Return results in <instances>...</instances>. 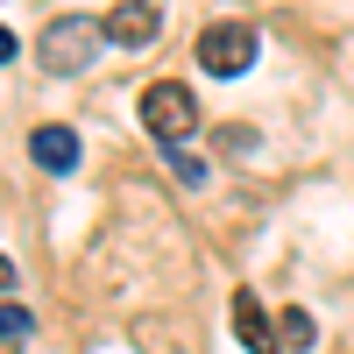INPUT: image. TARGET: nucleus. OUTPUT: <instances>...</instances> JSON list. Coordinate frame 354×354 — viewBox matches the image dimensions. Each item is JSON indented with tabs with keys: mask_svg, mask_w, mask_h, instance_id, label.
I'll use <instances>...</instances> for the list:
<instances>
[{
	"mask_svg": "<svg viewBox=\"0 0 354 354\" xmlns=\"http://www.w3.org/2000/svg\"><path fill=\"white\" fill-rule=\"evenodd\" d=\"M142 128H149L156 142H163V149H177V142H185L192 128H198V100L185 93V85H177V78H156V85H142Z\"/></svg>",
	"mask_w": 354,
	"mask_h": 354,
	"instance_id": "2",
	"label": "nucleus"
},
{
	"mask_svg": "<svg viewBox=\"0 0 354 354\" xmlns=\"http://www.w3.org/2000/svg\"><path fill=\"white\" fill-rule=\"evenodd\" d=\"M170 156V170H177V185H205V163L198 156H185V149H163Z\"/></svg>",
	"mask_w": 354,
	"mask_h": 354,
	"instance_id": "9",
	"label": "nucleus"
},
{
	"mask_svg": "<svg viewBox=\"0 0 354 354\" xmlns=\"http://www.w3.org/2000/svg\"><path fill=\"white\" fill-rule=\"evenodd\" d=\"M198 64L213 71V78H241L248 64H255V28L248 21H213L198 36Z\"/></svg>",
	"mask_w": 354,
	"mask_h": 354,
	"instance_id": "3",
	"label": "nucleus"
},
{
	"mask_svg": "<svg viewBox=\"0 0 354 354\" xmlns=\"http://www.w3.org/2000/svg\"><path fill=\"white\" fill-rule=\"evenodd\" d=\"M36 333V312L28 305H0V340H28Z\"/></svg>",
	"mask_w": 354,
	"mask_h": 354,
	"instance_id": "8",
	"label": "nucleus"
},
{
	"mask_svg": "<svg viewBox=\"0 0 354 354\" xmlns=\"http://www.w3.org/2000/svg\"><path fill=\"white\" fill-rule=\"evenodd\" d=\"M277 340H283L290 354H305V347L319 340V326H312V312H305V305H290V312H283V333H277Z\"/></svg>",
	"mask_w": 354,
	"mask_h": 354,
	"instance_id": "7",
	"label": "nucleus"
},
{
	"mask_svg": "<svg viewBox=\"0 0 354 354\" xmlns=\"http://www.w3.org/2000/svg\"><path fill=\"white\" fill-rule=\"evenodd\" d=\"M8 290H15V262L0 255V298H8Z\"/></svg>",
	"mask_w": 354,
	"mask_h": 354,
	"instance_id": "11",
	"label": "nucleus"
},
{
	"mask_svg": "<svg viewBox=\"0 0 354 354\" xmlns=\"http://www.w3.org/2000/svg\"><path fill=\"white\" fill-rule=\"evenodd\" d=\"M100 43H106V21H93V15H57L43 36H36V57H43L50 78H71V71H85L100 57Z\"/></svg>",
	"mask_w": 354,
	"mask_h": 354,
	"instance_id": "1",
	"label": "nucleus"
},
{
	"mask_svg": "<svg viewBox=\"0 0 354 354\" xmlns=\"http://www.w3.org/2000/svg\"><path fill=\"white\" fill-rule=\"evenodd\" d=\"M234 340L248 354H277V326H270V312H262L255 290H234Z\"/></svg>",
	"mask_w": 354,
	"mask_h": 354,
	"instance_id": "5",
	"label": "nucleus"
},
{
	"mask_svg": "<svg viewBox=\"0 0 354 354\" xmlns=\"http://www.w3.org/2000/svg\"><path fill=\"white\" fill-rule=\"evenodd\" d=\"M28 156L64 177V170H78V135L71 128H36V135H28Z\"/></svg>",
	"mask_w": 354,
	"mask_h": 354,
	"instance_id": "6",
	"label": "nucleus"
},
{
	"mask_svg": "<svg viewBox=\"0 0 354 354\" xmlns=\"http://www.w3.org/2000/svg\"><path fill=\"white\" fill-rule=\"evenodd\" d=\"M15 50H21V43H15V28L0 21V64H15Z\"/></svg>",
	"mask_w": 354,
	"mask_h": 354,
	"instance_id": "10",
	"label": "nucleus"
},
{
	"mask_svg": "<svg viewBox=\"0 0 354 354\" xmlns=\"http://www.w3.org/2000/svg\"><path fill=\"white\" fill-rule=\"evenodd\" d=\"M156 36H163L156 0H121V8L106 15V43H121V50H149Z\"/></svg>",
	"mask_w": 354,
	"mask_h": 354,
	"instance_id": "4",
	"label": "nucleus"
}]
</instances>
